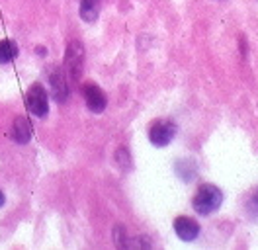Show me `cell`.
Segmentation results:
<instances>
[{"instance_id": "obj_9", "label": "cell", "mask_w": 258, "mask_h": 250, "mask_svg": "<svg viewBox=\"0 0 258 250\" xmlns=\"http://www.w3.org/2000/svg\"><path fill=\"white\" fill-rule=\"evenodd\" d=\"M100 12V0H81V18L84 22H94Z\"/></svg>"}, {"instance_id": "obj_3", "label": "cell", "mask_w": 258, "mask_h": 250, "mask_svg": "<svg viewBox=\"0 0 258 250\" xmlns=\"http://www.w3.org/2000/svg\"><path fill=\"white\" fill-rule=\"evenodd\" d=\"M26 106L37 117H45L47 115L49 111L47 92H45V88L39 82H35V84L30 86V90L26 94Z\"/></svg>"}, {"instance_id": "obj_10", "label": "cell", "mask_w": 258, "mask_h": 250, "mask_svg": "<svg viewBox=\"0 0 258 250\" xmlns=\"http://www.w3.org/2000/svg\"><path fill=\"white\" fill-rule=\"evenodd\" d=\"M18 55V45L12 39H2L0 41V62L6 65V62H12Z\"/></svg>"}, {"instance_id": "obj_8", "label": "cell", "mask_w": 258, "mask_h": 250, "mask_svg": "<svg viewBox=\"0 0 258 250\" xmlns=\"http://www.w3.org/2000/svg\"><path fill=\"white\" fill-rule=\"evenodd\" d=\"M12 139L16 141V143H28V141L32 139V125L30 121L26 119V117H16L14 119V125H12Z\"/></svg>"}, {"instance_id": "obj_12", "label": "cell", "mask_w": 258, "mask_h": 250, "mask_svg": "<svg viewBox=\"0 0 258 250\" xmlns=\"http://www.w3.org/2000/svg\"><path fill=\"white\" fill-rule=\"evenodd\" d=\"M4 203H6V198H4V194H2V192H0V207H2V205H4Z\"/></svg>"}, {"instance_id": "obj_2", "label": "cell", "mask_w": 258, "mask_h": 250, "mask_svg": "<svg viewBox=\"0 0 258 250\" xmlns=\"http://www.w3.org/2000/svg\"><path fill=\"white\" fill-rule=\"evenodd\" d=\"M82 65H84V47L79 41H73L64 55V71L73 82H77L82 75Z\"/></svg>"}, {"instance_id": "obj_1", "label": "cell", "mask_w": 258, "mask_h": 250, "mask_svg": "<svg viewBox=\"0 0 258 250\" xmlns=\"http://www.w3.org/2000/svg\"><path fill=\"white\" fill-rule=\"evenodd\" d=\"M221 203H223V192L213 184H204L198 188L192 200V207L200 215H210L221 207Z\"/></svg>"}, {"instance_id": "obj_11", "label": "cell", "mask_w": 258, "mask_h": 250, "mask_svg": "<svg viewBox=\"0 0 258 250\" xmlns=\"http://www.w3.org/2000/svg\"><path fill=\"white\" fill-rule=\"evenodd\" d=\"M246 211L250 213V217L258 219V190L252 192V196L248 198V203H246Z\"/></svg>"}, {"instance_id": "obj_6", "label": "cell", "mask_w": 258, "mask_h": 250, "mask_svg": "<svg viewBox=\"0 0 258 250\" xmlns=\"http://www.w3.org/2000/svg\"><path fill=\"white\" fill-rule=\"evenodd\" d=\"M174 233L178 234V238L180 240H184V242H192L196 240L198 236H200V225L190 217H178L174 221Z\"/></svg>"}, {"instance_id": "obj_7", "label": "cell", "mask_w": 258, "mask_h": 250, "mask_svg": "<svg viewBox=\"0 0 258 250\" xmlns=\"http://www.w3.org/2000/svg\"><path fill=\"white\" fill-rule=\"evenodd\" d=\"M51 96L59 102V104H63L67 102V98H69V84H67V80H64V75L61 69H55L53 73H51Z\"/></svg>"}, {"instance_id": "obj_5", "label": "cell", "mask_w": 258, "mask_h": 250, "mask_svg": "<svg viewBox=\"0 0 258 250\" xmlns=\"http://www.w3.org/2000/svg\"><path fill=\"white\" fill-rule=\"evenodd\" d=\"M82 96H84V100H86L88 109L94 111V113H102V111L106 109V106H108L106 94L102 92L100 86L92 84V82H88V84L82 86Z\"/></svg>"}, {"instance_id": "obj_4", "label": "cell", "mask_w": 258, "mask_h": 250, "mask_svg": "<svg viewBox=\"0 0 258 250\" xmlns=\"http://www.w3.org/2000/svg\"><path fill=\"white\" fill-rule=\"evenodd\" d=\"M178 127L172 121L164 119V121H155L149 129V141L155 145V147H166L170 141L174 139Z\"/></svg>"}]
</instances>
